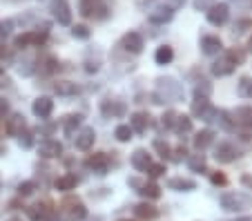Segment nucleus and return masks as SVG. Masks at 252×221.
<instances>
[{
  "label": "nucleus",
  "instance_id": "nucleus-7",
  "mask_svg": "<svg viewBox=\"0 0 252 221\" xmlns=\"http://www.w3.org/2000/svg\"><path fill=\"white\" fill-rule=\"evenodd\" d=\"M205 18H208V23L214 25V27H223L230 20V5L228 2H214V5L205 11Z\"/></svg>",
  "mask_w": 252,
  "mask_h": 221
},
{
  "label": "nucleus",
  "instance_id": "nucleus-22",
  "mask_svg": "<svg viewBox=\"0 0 252 221\" xmlns=\"http://www.w3.org/2000/svg\"><path fill=\"white\" fill-rule=\"evenodd\" d=\"M219 203H221V208H223V210L239 212L243 208V203H246V199L239 197V194H234V192H228V194H223V197L219 199Z\"/></svg>",
  "mask_w": 252,
  "mask_h": 221
},
{
  "label": "nucleus",
  "instance_id": "nucleus-11",
  "mask_svg": "<svg viewBox=\"0 0 252 221\" xmlns=\"http://www.w3.org/2000/svg\"><path fill=\"white\" fill-rule=\"evenodd\" d=\"M190 112H192V116L203 119V121H212V116H214V110H210V101L205 94H194V101H192Z\"/></svg>",
  "mask_w": 252,
  "mask_h": 221
},
{
  "label": "nucleus",
  "instance_id": "nucleus-30",
  "mask_svg": "<svg viewBox=\"0 0 252 221\" xmlns=\"http://www.w3.org/2000/svg\"><path fill=\"white\" fill-rule=\"evenodd\" d=\"M136 192L141 194L143 199H148V201H154V199H161V186H157L154 181H148V183H143V186L138 188Z\"/></svg>",
  "mask_w": 252,
  "mask_h": 221
},
{
  "label": "nucleus",
  "instance_id": "nucleus-38",
  "mask_svg": "<svg viewBox=\"0 0 252 221\" xmlns=\"http://www.w3.org/2000/svg\"><path fill=\"white\" fill-rule=\"evenodd\" d=\"M192 119L190 116H186V114H181V116H176V123H174V130L179 132V134H188V132H192Z\"/></svg>",
  "mask_w": 252,
  "mask_h": 221
},
{
  "label": "nucleus",
  "instance_id": "nucleus-36",
  "mask_svg": "<svg viewBox=\"0 0 252 221\" xmlns=\"http://www.w3.org/2000/svg\"><path fill=\"white\" fill-rule=\"evenodd\" d=\"M132 134H134V127H132L129 123H121V125H116L114 136H116V141H119V143H127V141L132 139Z\"/></svg>",
  "mask_w": 252,
  "mask_h": 221
},
{
  "label": "nucleus",
  "instance_id": "nucleus-15",
  "mask_svg": "<svg viewBox=\"0 0 252 221\" xmlns=\"http://www.w3.org/2000/svg\"><path fill=\"white\" fill-rule=\"evenodd\" d=\"M96 143V130L94 127H81L76 132V150L81 152H90Z\"/></svg>",
  "mask_w": 252,
  "mask_h": 221
},
{
  "label": "nucleus",
  "instance_id": "nucleus-32",
  "mask_svg": "<svg viewBox=\"0 0 252 221\" xmlns=\"http://www.w3.org/2000/svg\"><path fill=\"white\" fill-rule=\"evenodd\" d=\"M214 143V132L212 130H201L194 134V148L199 150V152H203L205 148H210V145Z\"/></svg>",
  "mask_w": 252,
  "mask_h": 221
},
{
  "label": "nucleus",
  "instance_id": "nucleus-47",
  "mask_svg": "<svg viewBox=\"0 0 252 221\" xmlns=\"http://www.w3.org/2000/svg\"><path fill=\"white\" fill-rule=\"evenodd\" d=\"M85 69L87 74H96L100 69V58H85Z\"/></svg>",
  "mask_w": 252,
  "mask_h": 221
},
{
  "label": "nucleus",
  "instance_id": "nucleus-40",
  "mask_svg": "<svg viewBox=\"0 0 252 221\" xmlns=\"http://www.w3.org/2000/svg\"><path fill=\"white\" fill-rule=\"evenodd\" d=\"M18 145L23 150H29V148H33V141H36V136H33V130H23L18 136Z\"/></svg>",
  "mask_w": 252,
  "mask_h": 221
},
{
  "label": "nucleus",
  "instance_id": "nucleus-17",
  "mask_svg": "<svg viewBox=\"0 0 252 221\" xmlns=\"http://www.w3.org/2000/svg\"><path fill=\"white\" fill-rule=\"evenodd\" d=\"M32 112L36 114V119L47 121L49 116H52V112H54V101L49 96H38L36 101H33Z\"/></svg>",
  "mask_w": 252,
  "mask_h": 221
},
{
  "label": "nucleus",
  "instance_id": "nucleus-56",
  "mask_svg": "<svg viewBox=\"0 0 252 221\" xmlns=\"http://www.w3.org/2000/svg\"><path fill=\"white\" fill-rule=\"evenodd\" d=\"M2 154H7V148L2 143H0V157H2Z\"/></svg>",
  "mask_w": 252,
  "mask_h": 221
},
{
  "label": "nucleus",
  "instance_id": "nucleus-60",
  "mask_svg": "<svg viewBox=\"0 0 252 221\" xmlns=\"http://www.w3.org/2000/svg\"><path fill=\"white\" fill-rule=\"evenodd\" d=\"M119 221H132V219H119Z\"/></svg>",
  "mask_w": 252,
  "mask_h": 221
},
{
  "label": "nucleus",
  "instance_id": "nucleus-54",
  "mask_svg": "<svg viewBox=\"0 0 252 221\" xmlns=\"http://www.w3.org/2000/svg\"><path fill=\"white\" fill-rule=\"evenodd\" d=\"M5 56H7V47L0 43V58H5Z\"/></svg>",
  "mask_w": 252,
  "mask_h": 221
},
{
  "label": "nucleus",
  "instance_id": "nucleus-34",
  "mask_svg": "<svg viewBox=\"0 0 252 221\" xmlns=\"http://www.w3.org/2000/svg\"><path fill=\"white\" fill-rule=\"evenodd\" d=\"M212 121H217V123L223 127V130H232L234 125V116L230 114V112H225V110H214V119Z\"/></svg>",
  "mask_w": 252,
  "mask_h": 221
},
{
  "label": "nucleus",
  "instance_id": "nucleus-51",
  "mask_svg": "<svg viewBox=\"0 0 252 221\" xmlns=\"http://www.w3.org/2000/svg\"><path fill=\"white\" fill-rule=\"evenodd\" d=\"M11 112V107H9V101L7 98H0V119H5L7 114Z\"/></svg>",
  "mask_w": 252,
  "mask_h": 221
},
{
  "label": "nucleus",
  "instance_id": "nucleus-21",
  "mask_svg": "<svg viewBox=\"0 0 252 221\" xmlns=\"http://www.w3.org/2000/svg\"><path fill=\"white\" fill-rule=\"evenodd\" d=\"M134 215L143 221H152L158 217V208L152 206L150 201H143V203H136V206H134Z\"/></svg>",
  "mask_w": 252,
  "mask_h": 221
},
{
  "label": "nucleus",
  "instance_id": "nucleus-24",
  "mask_svg": "<svg viewBox=\"0 0 252 221\" xmlns=\"http://www.w3.org/2000/svg\"><path fill=\"white\" fill-rule=\"evenodd\" d=\"M38 72L43 76H52L54 72H58V58L52 56V54H45V56L38 58Z\"/></svg>",
  "mask_w": 252,
  "mask_h": 221
},
{
  "label": "nucleus",
  "instance_id": "nucleus-4",
  "mask_svg": "<svg viewBox=\"0 0 252 221\" xmlns=\"http://www.w3.org/2000/svg\"><path fill=\"white\" fill-rule=\"evenodd\" d=\"M78 14L83 18L105 20L110 16V7H107L105 0H78Z\"/></svg>",
  "mask_w": 252,
  "mask_h": 221
},
{
  "label": "nucleus",
  "instance_id": "nucleus-43",
  "mask_svg": "<svg viewBox=\"0 0 252 221\" xmlns=\"http://www.w3.org/2000/svg\"><path fill=\"white\" fill-rule=\"evenodd\" d=\"M154 150L161 154L163 159H172V148H170V143H167V141L157 139V141H154Z\"/></svg>",
  "mask_w": 252,
  "mask_h": 221
},
{
  "label": "nucleus",
  "instance_id": "nucleus-48",
  "mask_svg": "<svg viewBox=\"0 0 252 221\" xmlns=\"http://www.w3.org/2000/svg\"><path fill=\"white\" fill-rule=\"evenodd\" d=\"M210 181H212V186H228V177H225L223 172H212L210 174Z\"/></svg>",
  "mask_w": 252,
  "mask_h": 221
},
{
  "label": "nucleus",
  "instance_id": "nucleus-20",
  "mask_svg": "<svg viewBox=\"0 0 252 221\" xmlns=\"http://www.w3.org/2000/svg\"><path fill=\"white\" fill-rule=\"evenodd\" d=\"M201 52L205 56H214V54L223 52V43H221L219 36H203L201 38Z\"/></svg>",
  "mask_w": 252,
  "mask_h": 221
},
{
  "label": "nucleus",
  "instance_id": "nucleus-46",
  "mask_svg": "<svg viewBox=\"0 0 252 221\" xmlns=\"http://www.w3.org/2000/svg\"><path fill=\"white\" fill-rule=\"evenodd\" d=\"M165 174V163H152L148 168V177L150 179H158V177H163Z\"/></svg>",
  "mask_w": 252,
  "mask_h": 221
},
{
  "label": "nucleus",
  "instance_id": "nucleus-44",
  "mask_svg": "<svg viewBox=\"0 0 252 221\" xmlns=\"http://www.w3.org/2000/svg\"><path fill=\"white\" fill-rule=\"evenodd\" d=\"M176 116H179V114H176V112H174V110H167V112H165V114H163V116H161V125H163V127H165V130H174Z\"/></svg>",
  "mask_w": 252,
  "mask_h": 221
},
{
  "label": "nucleus",
  "instance_id": "nucleus-10",
  "mask_svg": "<svg viewBox=\"0 0 252 221\" xmlns=\"http://www.w3.org/2000/svg\"><path fill=\"white\" fill-rule=\"evenodd\" d=\"M234 123H237V127H241L243 130V141L250 139V130H252V107L243 105V107H237V112H234Z\"/></svg>",
  "mask_w": 252,
  "mask_h": 221
},
{
  "label": "nucleus",
  "instance_id": "nucleus-41",
  "mask_svg": "<svg viewBox=\"0 0 252 221\" xmlns=\"http://www.w3.org/2000/svg\"><path fill=\"white\" fill-rule=\"evenodd\" d=\"M71 36L76 40H87L92 36V29L87 25H71Z\"/></svg>",
  "mask_w": 252,
  "mask_h": 221
},
{
  "label": "nucleus",
  "instance_id": "nucleus-53",
  "mask_svg": "<svg viewBox=\"0 0 252 221\" xmlns=\"http://www.w3.org/2000/svg\"><path fill=\"white\" fill-rule=\"evenodd\" d=\"M241 183L243 186H252V177H248V174L246 177H241Z\"/></svg>",
  "mask_w": 252,
  "mask_h": 221
},
{
  "label": "nucleus",
  "instance_id": "nucleus-57",
  "mask_svg": "<svg viewBox=\"0 0 252 221\" xmlns=\"http://www.w3.org/2000/svg\"><path fill=\"white\" fill-rule=\"evenodd\" d=\"M9 221H23V219H20V217H11Z\"/></svg>",
  "mask_w": 252,
  "mask_h": 221
},
{
  "label": "nucleus",
  "instance_id": "nucleus-19",
  "mask_svg": "<svg viewBox=\"0 0 252 221\" xmlns=\"http://www.w3.org/2000/svg\"><path fill=\"white\" fill-rule=\"evenodd\" d=\"M5 130H7V134H9V136H18L23 130H27V121H25V114H20V112H14V114H9Z\"/></svg>",
  "mask_w": 252,
  "mask_h": 221
},
{
  "label": "nucleus",
  "instance_id": "nucleus-33",
  "mask_svg": "<svg viewBox=\"0 0 252 221\" xmlns=\"http://www.w3.org/2000/svg\"><path fill=\"white\" fill-rule=\"evenodd\" d=\"M172 58H174V49H172L170 45H161V47H157V52H154V63H157V65H170Z\"/></svg>",
  "mask_w": 252,
  "mask_h": 221
},
{
  "label": "nucleus",
  "instance_id": "nucleus-12",
  "mask_svg": "<svg viewBox=\"0 0 252 221\" xmlns=\"http://www.w3.org/2000/svg\"><path fill=\"white\" fill-rule=\"evenodd\" d=\"M174 7L172 5H154L152 9L148 11V20L152 25H165L174 18Z\"/></svg>",
  "mask_w": 252,
  "mask_h": 221
},
{
  "label": "nucleus",
  "instance_id": "nucleus-35",
  "mask_svg": "<svg viewBox=\"0 0 252 221\" xmlns=\"http://www.w3.org/2000/svg\"><path fill=\"white\" fill-rule=\"evenodd\" d=\"M205 154H190L188 157V168L192 170V172H205Z\"/></svg>",
  "mask_w": 252,
  "mask_h": 221
},
{
  "label": "nucleus",
  "instance_id": "nucleus-2",
  "mask_svg": "<svg viewBox=\"0 0 252 221\" xmlns=\"http://www.w3.org/2000/svg\"><path fill=\"white\" fill-rule=\"evenodd\" d=\"M49 38V25L45 23L43 27H36V29H29L25 34L16 36L14 38V47L16 49H27V47H43Z\"/></svg>",
  "mask_w": 252,
  "mask_h": 221
},
{
  "label": "nucleus",
  "instance_id": "nucleus-42",
  "mask_svg": "<svg viewBox=\"0 0 252 221\" xmlns=\"http://www.w3.org/2000/svg\"><path fill=\"white\" fill-rule=\"evenodd\" d=\"M186 0H138V7H145V5H172L174 9L183 5Z\"/></svg>",
  "mask_w": 252,
  "mask_h": 221
},
{
  "label": "nucleus",
  "instance_id": "nucleus-1",
  "mask_svg": "<svg viewBox=\"0 0 252 221\" xmlns=\"http://www.w3.org/2000/svg\"><path fill=\"white\" fill-rule=\"evenodd\" d=\"M58 210H61L63 221H85L87 219V208L83 203V199L76 197V194L65 192V197L61 199Z\"/></svg>",
  "mask_w": 252,
  "mask_h": 221
},
{
  "label": "nucleus",
  "instance_id": "nucleus-58",
  "mask_svg": "<svg viewBox=\"0 0 252 221\" xmlns=\"http://www.w3.org/2000/svg\"><path fill=\"white\" fill-rule=\"evenodd\" d=\"M2 74H5V67H2V65H0V76H2Z\"/></svg>",
  "mask_w": 252,
  "mask_h": 221
},
{
  "label": "nucleus",
  "instance_id": "nucleus-31",
  "mask_svg": "<svg viewBox=\"0 0 252 221\" xmlns=\"http://www.w3.org/2000/svg\"><path fill=\"white\" fill-rule=\"evenodd\" d=\"M16 69H18L20 76H32L33 72H38V58H33V56H27L25 61H20L18 65H16Z\"/></svg>",
  "mask_w": 252,
  "mask_h": 221
},
{
  "label": "nucleus",
  "instance_id": "nucleus-25",
  "mask_svg": "<svg viewBox=\"0 0 252 221\" xmlns=\"http://www.w3.org/2000/svg\"><path fill=\"white\" fill-rule=\"evenodd\" d=\"M100 112H103V116L112 119V116L125 114V105H123L121 101H112V98H105V101L100 103Z\"/></svg>",
  "mask_w": 252,
  "mask_h": 221
},
{
  "label": "nucleus",
  "instance_id": "nucleus-52",
  "mask_svg": "<svg viewBox=\"0 0 252 221\" xmlns=\"http://www.w3.org/2000/svg\"><path fill=\"white\" fill-rule=\"evenodd\" d=\"M174 154H176V157H174V161H181V159H183V157H186V154H188L186 145H179V148H176V150H174Z\"/></svg>",
  "mask_w": 252,
  "mask_h": 221
},
{
  "label": "nucleus",
  "instance_id": "nucleus-37",
  "mask_svg": "<svg viewBox=\"0 0 252 221\" xmlns=\"http://www.w3.org/2000/svg\"><path fill=\"white\" fill-rule=\"evenodd\" d=\"M237 94L241 98H252V78L250 76H241V78H239Z\"/></svg>",
  "mask_w": 252,
  "mask_h": 221
},
{
  "label": "nucleus",
  "instance_id": "nucleus-45",
  "mask_svg": "<svg viewBox=\"0 0 252 221\" xmlns=\"http://www.w3.org/2000/svg\"><path fill=\"white\" fill-rule=\"evenodd\" d=\"M11 32H14V20L7 18V20H0V40H5L11 36Z\"/></svg>",
  "mask_w": 252,
  "mask_h": 221
},
{
  "label": "nucleus",
  "instance_id": "nucleus-6",
  "mask_svg": "<svg viewBox=\"0 0 252 221\" xmlns=\"http://www.w3.org/2000/svg\"><path fill=\"white\" fill-rule=\"evenodd\" d=\"M110 165H112V159L107 152H94L85 159V168L90 172L98 174V177H105V174L110 172Z\"/></svg>",
  "mask_w": 252,
  "mask_h": 221
},
{
  "label": "nucleus",
  "instance_id": "nucleus-8",
  "mask_svg": "<svg viewBox=\"0 0 252 221\" xmlns=\"http://www.w3.org/2000/svg\"><path fill=\"white\" fill-rule=\"evenodd\" d=\"M119 47L123 49V52L134 54V56H136V54L143 52V47H145V40H143V36L138 34V32H127V34L121 36Z\"/></svg>",
  "mask_w": 252,
  "mask_h": 221
},
{
  "label": "nucleus",
  "instance_id": "nucleus-59",
  "mask_svg": "<svg viewBox=\"0 0 252 221\" xmlns=\"http://www.w3.org/2000/svg\"><path fill=\"white\" fill-rule=\"evenodd\" d=\"M248 49H250V52H252V38H250V43H248Z\"/></svg>",
  "mask_w": 252,
  "mask_h": 221
},
{
  "label": "nucleus",
  "instance_id": "nucleus-29",
  "mask_svg": "<svg viewBox=\"0 0 252 221\" xmlns=\"http://www.w3.org/2000/svg\"><path fill=\"white\" fill-rule=\"evenodd\" d=\"M129 125L134 127L136 134H143V132L148 130V125H150V114L148 112H134V114L129 116Z\"/></svg>",
  "mask_w": 252,
  "mask_h": 221
},
{
  "label": "nucleus",
  "instance_id": "nucleus-3",
  "mask_svg": "<svg viewBox=\"0 0 252 221\" xmlns=\"http://www.w3.org/2000/svg\"><path fill=\"white\" fill-rule=\"evenodd\" d=\"M27 215H29V219H32V221H63L61 210H58V208L54 206L49 199L36 203V206H29L27 208Z\"/></svg>",
  "mask_w": 252,
  "mask_h": 221
},
{
  "label": "nucleus",
  "instance_id": "nucleus-50",
  "mask_svg": "<svg viewBox=\"0 0 252 221\" xmlns=\"http://www.w3.org/2000/svg\"><path fill=\"white\" fill-rule=\"evenodd\" d=\"M214 5V0H194V9L196 11H208Z\"/></svg>",
  "mask_w": 252,
  "mask_h": 221
},
{
  "label": "nucleus",
  "instance_id": "nucleus-14",
  "mask_svg": "<svg viewBox=\"0 0 252 221\" xmlns=\"http://www.w3.org/2000/svg\"><path fill=\"white\" fill-rule=\"evenodd\" d=\"M214 159L219 161V163H232V161L239 159V150L232 143H228V141H221L214 148Z\"/></svg>",
  "mask_w": 252,
  "mask_h": 221
},
{
  "label": "nucleus",
  "instance_id": "nucleus-26",
  "mask_svg": "<svg viewBox=\"0 0 252 221\" xmlns=\"http://www.w3.org/2000/svg\"><path fill=\"white\" fill-rule=\"evenodd\" d=\"M78 186V177L76 174H63L54 181V188H56L58 192H71V190H76Z\"/></svg>",
  "mask_w": 252,
  "mask_h": 221
},
{
  "label": "nucleus",
  "instance_id": "nucleus-23",
  "mask_svg": "<svg viewBox=\"0 0 252 221\" xmlns=\"http://www.w3.org/2000/svg\"><path fill=\"white\" fill-rule=\"evenodd\" d=\"M81 125H83V116L81 114H65L61 119V127H63V132H65L67 136L74 134Z\"/></svg>",
  "mask_w": 252,
  "mask_h": 221
},
{
  "label": "nucleus",
  "instance_id": "nucleus-27",
  "mask_svg": "<svg viewBox=\"0 0 252 221\" xmlns=\"http://www.w3.org/2000/svg\"><path fill=\"white\" fill-rule=\"evenodd\" d=\"M54 94L63 98H69V96H76L78 94V85L71 81H56L54 83Z\"/></svg>",
  "mask_w": 252,
  "mask_h": 221
},
{
  "label": "nucleus",
  "instance_id": "nucleus-13",
  "mask_svg": "<svg viewBox=\"0 0 252 221\" xmlns=\"http://www.w3.org/2000/svg\"><path fill=\"white\" fill-rule=\"evenodd\" d=\"M38 157L40 159H61L63 157V143L56 139H45L38 145Z\"/></svg>",
  "mask_w": 252,
  "mask_h": 221
},
{
  "label": "nucleus",
  "instance_id": "nucleus-9",
  "mask_svg": "<svg viewBox=\"0 0 252 221\" xmlns=\"http://www.w3.org/2000/svg\"><path fill=\"white\" fill-rule=\"evenodd\" d=\"M49 11H52L54 20L58 25H71V9H69V2L67 0H52L49 2Z\"/></svg>",
  "mask_w": 252,
  "mask_h": 221
},
{
  "label": "nucleus",
  "instance_id": "nucleus-49",
  "mask_svg": "<svg viewBox=\"0 0 252 221\" xmlns=\"http://www.w3.org/2000/svg\"><path fill=\"white\" fill-rule=\"evenodd\" d=\"M210 92H212V85L201 78V81L196 83V94H205V96H210Z\"/></svg>",
  "mask_w": 252,
  "mask_h": 221
},
{
  "label": "nucleus",
  "instance_id": "nucleus-39",
  "mask_svg": "<svg viewBox=\"0 0 252 221\" xmlns=\"http://www.w3.org/2000/svg\"><path fill=\"white\" fill-rule=\"evenodd\" d=\"M36 188H38V183L36 181H23V183H18L16 192H18L20 199H25V197H32V194L36 192Z\"/></svg>",
  "mask_w": 252,
  "mask_h": 221
},
{
  "label": "nucleus",
  "instance_id": "nucleus-5",
  "mask_svg": "<svg viewBox=\"0 0 252 221\" xmlns=\"http://www.w3.org/2000/svg\"><path fill=\"white\" fill-rule=\"evenodd\" d=\"M157 92L163 96V101L176 103V101H181V98H183V87H181V83H176L172 76H161V78H157Z\"/></svg>",
  "mask_w": 252,
  "mask_h": 221
},
{
  "label": "nucleus",
  "instance_id": "nucleus-28",
  "mask_svg": "<svg viewBox=\"0 0 252 221\" xmlns=\"http://www.w3.org/2000/svg\"><path fill=\"white\" fill-rule=\"evenodd\" d=\"M167 188H170V190H176V192H192V190H196V181L183 179V177H174L167 181Z\"/></svg>",
  "mask_w": 252,
  "mask_h": 221
},
{
  "label": "nucleus",
  "instance_id": "nucleus-18",
  "mask_svg": "<svg viewBox=\"0 0 252 221\" xmlns=\"http://www.w3.org/2000/svg\"><path fill=\"white\" fill-rule=\"evenodd\" d=\"M132 168L138 170V172H148V168L152 165V157L148 154V150H143V148H136L132 152Z\"/></svg>",
  "mask_w": 252,
  "mask_h": 221
},
{
  "label": "nucleus",
  "instance_id": "nucleus-55",
  "mask_svg": "<svg viewBox=\"0 0 252 221\" xmlns=\"http://www.w3.org/2000/svg\"><path fill=\"white\" fill-rule=\"evenodd\" d=\"M85 221H103V217H90V219H85Z\"/></svg>",
  "mask_w": 252,
  "mask_h": 221
},
{
  "label": "nucleus",
  "instance_id": "nucleus-16",
  "mask_svg": "<svg viewBox=\"0 0 252 221\" xmlns=\"http://www.w3.org/2000/svg\"><path fill=\"white\" fill-rule=\"evenodd\" d=\"M237 67H239V65L232 61V56L225 52L219 61L212 63V74H214V76H228V74H232Z\"/></svg>",
  "mask_w": 252,
  "mask_h": 221
}]
</instances>
